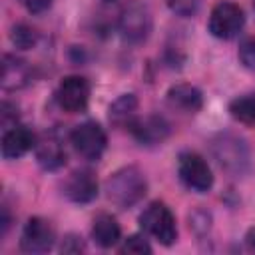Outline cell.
<instances>
[{
    "mask_svg": "<svg viewBox=\"0 0 255 255\" xmlns=\"http://www.w3.org/2000/svg\"><path fill=\"white\" fill-rule=\"evenodd\" d=\"M129 131L135 135L137 141L153 145V143H159V141H163L167 137L169 124L163 118H159V116H149V118L137 120Z\"/></svg>",
    "mask_w": 255,
    "mask_h": 255,
    "instance_id": "5bb4252c",
    "label": "cell"
},
{
    "mask_svg": "<svg viewBox=\"0 0 255 255\" xmlns=\"http://www.w3.org/2000/svg\"><path fill=\"white\" fill-rule=\"evenodd\" d=\"M167 6L177 16H193L199 10L201 0H167Z\"/></svg>",
    "mask_w": 255,
    "mask_h": 255,
    "instance_id": "7402d4cb",
    "label": "cell"
},
{
    "mask_svg": "<svg viewBox=\"0 0 255 255\" xmlns=\"http://www.w3.org/2000/svg\"><path fill=\"white\" fill-rule=\"evenodd\" d=\"M245 247H247V251L255 253V227H251L247 231V235H245Z\"/></svg>",
    "mask_w": 255,
    "mask_h": 255,
    "instance_id": "484cf974",
    "label": "cell"
},
{
    "mask_svg": "<svg viewBox=\"0 0 255 255\" xmlns=\"http://www.w3.org/2000/svg\"><path fill=\"white\" fill-rule=\"evenodd\" d=\"M118 26H120L122 36L128 42H133V44L143 42L147 34L151 32V14L143 2L129 0L120 12Z\"/></svg>",
    "mask_w": 255,
    "mask_h": 255,
    "instance_id": "8992f818",
    "label": "cell"
},
{
    "mask_svg": "<svg viewBox=\"0 0 255 255\" xmlns=\"http://www.w3.org/2000/svg\"><path fill=\"white\" fill-rule=\"evenodd\" d=\"M92 237L94 241L108 249V247H114L120 237H122V229H120V223L116 221V217H112L110 213H100L96 215L94 219V225H92Z\"/></svg>",
    "mask_w": 255,
    "mask_h": 255,
    "instance_id": "e0dca14e",
    "label": "cell"
},
{
    "mask_svg": "<svg viewBox=\"0 0 255 255\" xmlns=\"http://www.w3.org/2000/svg\"><path fill=\"white\" fill-rule=\"evenodd\" d=\"M64 195L74 203H90L98 195V179L90 169H76L64 181Z\"/></svg>",
    "mask_w": 255,
    "mask_h": 255,
    "instance_id": "30bf717a",
    "label": "cell"
},
{
    "mask_svg": "<svg viewBox=\"0 0 255 255\" xmlns=\"http://www.w3.org/2000/svg\"><path fill=\"white\" fill-rule=\"evenodd\" d=\"M110 122L116 128L131 129L137 122V98L133 94H122L112 106H110Z\"/></svg>",
    "mask_w": 255,
    "mask_h": 255,
    "instance_id": "2e32d148",
    "label": "cell"
},
{
    "mask_svg": "<svg viewBox=\"0 0 255 255\" xmlns=\"http://www.w3.org/2000/svg\"><path fill=\"white\" fill-rule=\"evenodd\" d=\"M10 40L18 50H30L38 42V32L28 24H16V26H12Z\"/></svg>",
    "mask_w": 255,
    "mask_h": 255,
    "instance_id": "d6986e66",
    "label": "cell"
},
{
    "mask_svg": "<svg viewBox=\"0 0 255 255\" xmlns=\"http://www.w3.org/2000/svg\"><path fill=\"white\" fill-rule=\"evenodd\" d=\"M0 116H2V126H4V129L16 126V120H18L16 106H10L8 102H4V104H2V114H0Z\"/></svg>",
    "mask_w": 255,
    "mask_h": 255,
    "instance_id": "cb8c5ba5",
    "label": "cell"
},
{
    "mask_svg": "<svg viewBox=\"0 0 255 255\" xmlns=\"http://www.w3.org/2000/svg\"><path fill=\"white\" fill-rule=\"evenodd\" d=\"M145 191H147L145 175L135 165H126L114 171L106 181V195L120 209L133 207L137 201L143 199Z\"/></svg>",
    "mask_w": 255,
    "mask_h": 255,
    "instance_id": "6da1fadb",
    "label": "cell"
},
{
    "mask_svg": "<svg viewBox=\"0 0 255 255\" xmlns=\"http://www.w3.org/2000/svg\"><path fill=\"white\" fill-rule=\"evenodd\" d=\"M70 141H72L76 153L82 155L84 159H100L106 149L108 137L100 124L86 122V124H80L74 128V131L70 133Z\"/></svg>",
    "mask_w": 255,
    "mask_h": 255,
    "instance_id": "52a82bcc",
    "label": "cell"
},
{
    "mask_svg": "<svg viewBox=\"0 0 255 255\" xmlns=\"http://www.w3.org/2000/svg\"><path fill=\"white\" fill-rule=\"evenodd\" d=\"M243 24H245V14L239 8V4L221 0L211 8L207 28H209L211 36H215L219 40H229L241 32Z\"/></svg>",
    "mask_w": 255,
    "mask_h": 255,
    "instance_id": "5b68a950",
    "label": "cell"
},
{
    "mask_svg": "<svg viewBox=\"0 0 255 255\" xmlns=\"http://www.w3.org/2000/svg\"><path fill=\"white\" fill-rule=\"evenodd\" d=\"M211 153L217 163L231 175H243L249 167V147L235 133H219L211 141Z\"/></svg>",
    "mask_w": 255,
    "mask_h": 255,
    "instance_id": "7a4b0ae2",
    "label": "cell"
},
{
    "mask_svg": "<svg viewBox=\"0 0 255 255\" xmlns=\"http://www.w3.org/2000/svg\"><path fill=\"white\" fill-rule=\"evenodd\" d=\"M139 225L145 233H149L161 245H171L177 239L175 217H173L171 209L161 201H153L141 211Z\"/></svg>",
    "mask_w": 255,
    "mask_h": 255,
    "instance_id": "3957f363",
    "label": "cell"
},
{
    "mask_svg": "<svg viewBox=\"0 0 255 255\" xmlns=\"http://www.w3.org/2000/svg\"><path fill=\"white\" fill-rule=\"evenodd\" d=\"M32 147H36V137L30 128L16 124L4 129V135H2V157L4 159H18L24 153H28Z\"/></svg>",
    "mask_w": 255,
    "mask_h": 255,
    "instance_id": "8fae6325",
    "label": "cell"
},
{
    "mask_svg": "<svg viewBox=\"0 0 255 255\" xmlns=\"http://www.w3.org/2000/svg\"><path fill=\"white\" fill-rule=\"evenodd\" d=\"M56 231L44 217H30L22 229L20 249L24 253H46L54 247Z\"/></svg>",
    "mask_w": 255,
    "mask_h": 255,
    "instance_id": "ba28073f",
    "label": "cell"
},
{
    "mask_svg": "<svg viewBox=\"0 0 255 255\" xmlns=\"http://www.w3.org/2000/svg\"><path fill=\"white\" fill-rule=\"evenodd\" d=\"M167 102L179 112L197 114L203 106V94L191 84H175L167 90Z\"/></svg>",
    "mask_w": 255,
    "mask_h": 255,
    "instance_id": "4fadbf2b",
    "label": "cell"
},
{
    "mask_svg": "<svg viewBox=\"0 0 255 255\" xmlns=\"http://www.w3.org/2000/svg\"><path fill=\"white\" fill-rule=\"evenodd\" d=\"M30 80H32V70L24 60H20L12 54L2 56V76H0L2 90H6V92L22 90L30 84Z\"/></svg>",
    "mask_w": 255,
    "mask_h": 255,
    "instance_id": "7c38bea8",
    "label": "cell"
},
{
    "mask_svg": "<svg viewBox=\"0 0 255 255\" xmlns=\"http://www.w3.org/2000/svg\"><path fill=\"white\" fill-rule=\"evenodd\" d=\"M58 106L68 114L84 112L90 100V82L82 76H68L60 82L56 92Z\"/></svg>",
    "mask_w": 255,
    "mask_h": 255,
    "instance_id": "9c48e42d",
    "label": "cell"
},
{
    "mask_svg": "<svg viewBox=\"0 0 255 255\" xmlns=\"http://www.w3.org/2000/svg\"><path fill=\"white\" fill-rule=\"evenodd\" d=\"M122 253H129V255H147L151 253V245L141 237V235H129L124 245H122Z\"/></svg>",
    "mask_w": 255,
    "mask_h": 255,
    "instance_id": "ffe728a7",
    "label": "cell"
},
{
    "mask_svg": "<svg viewBox=\"0 0 255 255\" xmlns=\"http://www.w3.org/2000/svg\"><path fill=\"white\" fill-rule=\"evenodd\" d=\"M177 173L185 187L197 193H205L213 185V173L209 163L195 151H183L177 157Z\"/></svg>",
    "mask_w": 255,
    "mask_h": 255,
    "instance_id": "277c9868",
    "label": "cell"
},
{
    "mask_svg": "<svg viewBox=\"0 0 255 255\" xmlns=\"http://www.w3.org/2000/svg\"><path fill=\"white\" fill-rule=\"evenodd\" d=\"M60 251L62 253H84L86 251V243H84V239L80 235L70 233V235L64 237V241L60 245Z\"/></svg>",
    "mask_w": 255,
    "mask_h": 255,
    "instance_id": "603a6c76",
    "label": "cell"
},
{
    "mask_svg": "<svg viewBox=\"0 0 255 255\" xmlns=\"http://www.w3.org/2000/svg\"><path fill=\"white\" fill-rule=\"evenodd\" d=\"M239 60L245 68L255 70V38H245L239 44Z\"/></svg>",
    "mask_w": 255,
    "mask_h": 255,
    "instance_id": "44dd1931",
    "label": "cell"
},
{
    "mask_svg": "<svg viewBox=\"0 0 255 255\" xmlns=\"http://www.w3.org/2000/svg\"><path fill=\"white\" fill-rule=\"evenodd\" d=\"M108 2H112V0H108Z\"/></svg>",
    "mask_w": 255,
    "mask_h": 255,
    "instance_id": "4316f807",
    "label": "cell"
},
{
    "mask_svg": "<svg viewBox=\"0 0 255 255\" xmlns=\"http://www.w3.org/2000/svg\"><path fill=\"white\" fill-rule=\"evenodd\" d=\"M36 159L48 171L60 169L66 163V151L62 141L54 135H44L40 141H36Z\"/></svg>",
    "mask_w": 255,
    "mask_h": 255,
    "instance_id": "9a60e30c",
    "label": "cell"
},
{
    "mask_svg": "<svg viewBox=\"0 0 255 255\" xmlns=\"http://www.w3.org/2000/svg\"><path fill=\"white\" fill-rule=\"evenodd\" d=\"M28 12H34V14H40V12H44V10H48L50 8V4H52V0H18Z\"/></svg>",
    "mask_w": 255,
    "mask_h": 255,
    "instance_id": "d4e9b609",
    "label": "cell"
},
{
    "mask_svg": "<svg viewBox=\"0 0 255 255\" xmlns=\"http://www.w3.org/2000/svg\"><path fill=\"white\" fill-rule=\"evenodd\" d=\"M229 114H231L237 122H241V124L255 126V96L245 94V96H239V98L231 100V104H229Z\"/></svg>",
    "mask_w": 255,
    "mask_h": 255,
    "instance_id": "ac0fdd59",
    "label": "cell"
}]
</instances>
